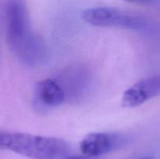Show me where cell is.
Returning a JSON list of instances; mask_svg holds the SVG:
<instances>
[{"mask_svg":"<svg viewBox=\"0 0 160 159\" xmlns=\"http://www.w3.org/2000/svg\"><path fill=\"white\" fill-rule=\"evenodd\" d=\"M81 17L86 23L99 27L142 31L150 26L149 20L145 17L112 7L87 9L83 11Z\"/></svg>","mask_w":160,"mask_h":159,"instance_id":"cell-3","label":"cell"},{"mask_svg":"<svg viewBox=\"0 0 160 159\" xmlns=\"http://www.w3.org/2000/svg\"><path fill=\"white\" fill-rule=\"evenodd\" d=\"M6 41L20 62L38 66L48 59V47L40 35L32 31L24 0H2Z\"/></svg>","mask_w":160,"mask_h":159,"instance_id":"cell-1","label":"cell"},{"mask_svg":"<svg viewBox=\"0 0 160 159\" xmlns=\"http://www.w3.org/2000/svg\"><path fill=\"white\" fill-rule=\"evenodd\" d=\"M142 159H153V157H143V158Z\"/></svg>","mask_w":160,"mask_h":159,"instance_id":"cell-10","label":"cell"},{"mask_svg":"<svg viewBox=\"0 0 160 159\" xmlns=\"http://www.w3.org/2000/svg\"><path fill=\"white\" fill-rule=\"evenodd\" d=\"M125 143L126 138L122 136L107 132H92L81 140L80 151L85 157L95 158L121 147Z\"/></svg>","mask_w":160,"mask_h":159,"instance_id":"cell-4","label":"cell"},{"mask_svg":"<svg viewBox=\"0 0 160 159\" xmlns=\"http://www.w3.org/2000/svg\"><path fill=\"white\" fill-rule=\"evenodd\" d=\"M56 80L63 89L67 102L74 101L80 99L87 91L89 73L83 67H70L62 72Z\"/></svg>","mask_w":160,"mask_h":159,"instance_id":"cell-6","label":"cell"},{"mask_svg":"<svg viewBox=\"0 0 160 159\" xmlns=\"http://www.w3.org/2000/svg\"><path fill=\"white\" fill-rule=\"evenodd\" d=\"M160 95V75L141 80L125 90L122 104L126 108L140 106Z\"/></svg>","mask_w":160,"mask_h":159,"instance_id":"cell-5","label":"cell"},{"mask_svg":"<svg viewBox=\"0 0 160 159\" xmlns=\"http://www.w3.org/2000/svg\"><path fill=\"white\" fill-rule=\"evenodd\" d=\"M0 150L32 159H60L70 156L71 151L62 139L3 130H0Z\"/></svg>","mask_w":160,"mask_h":159,"instance_id":"cell-2","label":"cell"},{"mask_svg":"<svg viewBox=\"0 0 160 159\" xmlns=\"http://www.w3.org/2000/svg\"><path fill=\"white\" fill-rule=\"evenodd\" d=\"M34 99L43 108H56L67 102L63 89L54 78L42 80L36 84Z\"/></svg>","mask_w":160,"mask_h":159,"instance_id":"cell-7","label":"cell"},{"mask_svg":"<svg viewBox=\"0 0 160 159\" xmlns=\"http://www.w3.org/2000/svg\"><path fill=\"white\" fill-rule=\"evenodd\" d=\"M60 159H94L93 157H85V156H68V157H63V158Z\"/></svg>","mask_w":160,"mask_h":159,"instance_id":"cell-9","label":"cell"},{"mask_svg":"<svg viewBox=\"0 0 160 159\" xmlns=\"http://www.w3.org/2000/svg\"><path fill=\"white\" fill-rule=\"evenodd\" d=\"M128 2L134 3L138 5H144V6H152L160 3V0H123Z\"/></svg>","mask_w":160,"mask_h":159,"instance_id":"cell-8","label":"cell"}]
</instances>
